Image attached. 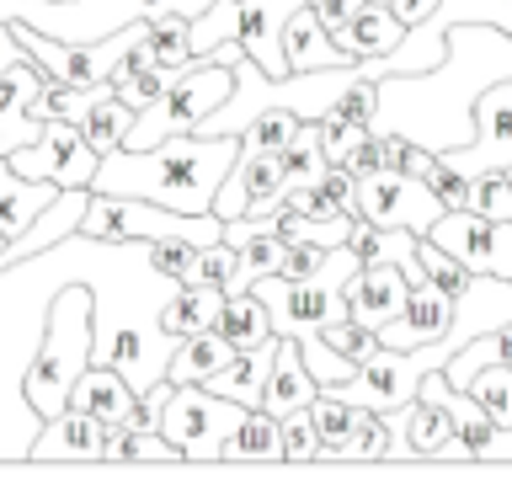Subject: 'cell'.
I'll return each instance as SVG.
<instances>
[{"instance_id": "5bb4252c", "label": "cell", "mask_w": 512, "mask_h": 496, "mask_svg": "<svg viewBox=\"0 0 512 496\" xmlns=\"http://www.w3.org/2000/svg\"><path fill=\"white\" fill-rule=\"evenodd\" d=\"M70 406H80V411H91V416H102L107 427H139V432H150V427H160L155 422V411L144 406V395L128 384L112 363H91L86 374L75 379V390H70Z\"/></svg>"}, {"instance_id": "d590c367", "label": "cell", "mask_w": 512, "mask_h": 496, "mask_svg": "<svg viewBox=\"0 0 512 496\" xmlns=\"http://www.w3.org/2000/svg\"><path fill=\"white\" fill-rule=\"evenodd\" d=\"M470 208L486 219H512V176L507 171L470 176Z\"/></svg>"}, {"instance_id": "ee69618b", "label": "cell", "mask_w": 512, "mask_h": 496, "mask_svg": "<svg viewBox=\"0 0 512 496\" xmlns=\"http://www.w3.org/2000/svg\"><path fill=\"white\" fill-rule=\"evenodd\" d=\"M326 246H315V240H288V256H283V272L278 278H310V272H320V262H326Z\"/></svg>"}, {"instance_id": "e575fe53", "label": "cell", "mask_w": 512, "mask_h": 496, "mask_svg": "<svg viewBox=\"0 0 512 496\" xmlns=\"http://www.w3.org/2000/svg\"><path fill=\"white\" fill-rule=\"evenodd\" d=\"M235 272H240V251L230 246V240H208V246L198 251V262H192V272H187V283H214V288L230 294Z\"/></svg>"}, {"instance_id": "f546056e", "label": "cell", "mask_w": 512, "mask_h": 496, "mask_svg": "<svg viewBox=\"0 0 512 496\" xmlns=\"http://www.w3.org/2000/svg\"><path fill=\"white\" fill-rule=\"evenodd\" d=\"M134 118H139V112L107 86L102 96H96V107L86 112V123H80V128H86V139L107 155V150H123V144H128V128H134Z\"/></svg>"}, {"instance_id": "7dc6e473", "label": "cell", "mask_w": 512, "mask_h": 496, "mask_svg": "<svg viewBox=\"0 0 512 496\" xmlns=\"http://www.w3.org/2000/svg\"><path fill=\"white\" fill-rule=\"evenodd\" d=\"M16 59H27V48H22V38H16V27L0 16V70H11Z\"/></svg>"}, {"instance_id": "8992f818", "label": "cell", "mask_w": 512, "mask_h": 496, "mask_svg": "<svg viewBox=\"0 0 512 496\" xmlns=\"http://www.w3.org/2000/svg\"><path fill=\"white\" fill-rule=\"evenodd\" d=\"M230 86H235V70L224 59H214V54L192 59L187 70L176 75V86L134 118V128H128V150H150V144L171 139V134H192V128L230 96Z\"/></svg>"}, {"instance_id": "7c38bea8", "label": "cell", "mask_w": 512, "mask_h": 496, "mask_svg": "<svg viewBox=\"0 0 512 496\" xmlns=\"http://www.w3.org/2000/svg\"><path fill=\"white\" fill-rule=\"evenodd\" d=\"M283 150H251V144H240L230 176H224L219 198H214V214L219 219H240V214H278L283 208Z\"/></svg>"}, {"instance_id": "cb8c5ba5", "label": "cell", "mask_w": 512, "mask_h": 496, "mask_svg": "<svg viewBox=\"0 0 512 496\" xmlns=\"http://www.w3.org/2000/svg\"><path fill=\"white\" fill-rule=\"evenodd\" d=\"M59 192H64L59 182H32V176H22L0 155V224H6V235H27Z\"/></svg>"}, {"instance_id": "ba28073f", "label": "cell", "mask_w": 512, "mask_h": 496, "mask_svg": "<svg viewBox=\"0 0 512 496\" xmlns=\"http://www.w3.org/2000/svg\"><path fill=\"white\" fill-rule=\"evenodd\" d=\"M251 406H240L230 395H214L208 384H176L171 400L160 406V432L182 448V459H219L224 438L240 427V416Z\"/></svg>"}, {"instance_id": "8fae6325", "label": "cell", "mask_w": 512, "mask_h": 496, "mask_svg": "<svg viewBox=\"0 0 512 496\" xmlns=\"http://www.w3.org/2000/svg\"><path fill=\"white\" fill-rule=\"evenodd\" d=\"M448 256H459L470 272H491V278H512V219H486L475 208H448V214L427 230Z\"/></svg>"}, {"instance_id": "3957f363", "label": "cell", "mask_w": 512, "mask_h": 496, "mask_svg": "<svg viewBox=\"0 0 512 496\" xmlns=\"http://www.w3.org/2000/svg\"><path fill=\"white\" fill-rule=\"evenodd\" d=\"M240 155V134H171L150 150H107L96 166V192L150 198L176 214H214V198Z\"/></svg>"}, {"instance_id": "f1b7e54d", "label": "cell", "mask_w": 512, "mask_h": 496, "mask_svg": "<svg viewBox=\"0 0 512 496\" xmlns=\"http://www.w3.org/2000/svg\"><path fill=\"white\" fill-rule=\"evenodd\" d=\"M219 459H283V422L262 406H251L240 416V427L224 438Z\"/></svg>"}, {"instance_id": "7a4b0ae2", "label": "cell", "mask_w": 512, "mask_h": 496, "mask_svg": "<svg viewBox=\"0 0 512 496\" xmlns=\"http://www.w3.org/2000/svg\"><path fill=\"white\" fill-rule=\"evenodd\" d=\"M96 235H64L54 246L0 267V459H32L43 432L38 406L27 400V368L38 363L48 304L70 278H86Z\"/></svg>"}, {"instance_id": "836d02e7", "label": "cell", "mask_w": 512, "mask_h": 496, "mask_svg": "<svg viewBox=\"0 0 512 496\" xmlns=\"http://www.w3.org/2000/svg\"><path fill=\"white\" fill-rule=\"evenodd\" d=\"M470 395L491 411L496 427H512V363H486L470 379Z\"/></svg>"}, {"instance_id": "7bdbcfd3", "label": "cell", "mask_w": 512, "mask_h": 496, "mask_svg": "<svg viewBox=\"0 0 512 496\" xmlns=\"http://www.w3.org/2000/svg\"><path fill=\"white\" fill-rule=\"evenodd\" d=\"M326 342H336L352 363H368V358H374V352L384 347V336H379L374 326H363V320H347V326L326 331Z\"/></svg>"}, {"instance_id": "2e32d148", "label": "cell", "mask_w": 512, "mask_h": 496, "mask_svg": "<svg viewBox=\"0 0 512 496\" xmlns=\"http://www.w3.org/2000/svg\"><path fill=\"white\" fill-rule=\"evenodd\" d=\"M299 6H310V0H240V48H246L267 75H288L283 27L294 22Z\"/></svg>"}, {"instance_id": "4fadbf2b", "label": "cell", "mask_w": 512, "mask_h": 496, "mask_svg": "<svg viewBox=\"0 0 512 496\" xmlns=\"http://www.w3.org/2000/svg\"><path fill=\"white\" fill-rule=\"evenodd\" d=\"M438 160L464 176L512 171V80H496L475 102V139L459 144V150H443Z\"/></svg>"}, {"instance_id": "6da1fadb", "label": "cell", "mask_w": 512, "mask_h": 496, "mask_svg": "<svg viewBox=\"0 0 512 496\" xmlns=\"http://www.w3.org/2000/svg\"><path fill=\"white\" fill-rule=\"evenodd\" d=\"M496 80H512V38L486 22L448 27V54L422 75H379V123L432 155L475 139V102Z\"/></svg>"}, {"instance_id": "ac0fdd59", "label": "cell", "mask_w": 512, "mask_h": 496, "mask_svg": "<svg viewBox=\"0 0 512 496\" xmlns=\"http://www.w3.org/2000/svg\"><path fill=\"white\" fill-rule=\"evenodd\" d=\"M107 443V422L80 406H64L59 416H48L38 443H32V459H102Z\"/></svg>"}, {"instance_id": "484cf974", "label": "cell", "mask_w": 512, "mask_h": 496, "mask_svg": "<svg viewBox=\"0 0 512 496\" xmlns=\"http://www.w3.org/2000/svg\"><path fill=\"white\" fill-rule=\"evenodd\" d=\"M230 358H235V342H230L224 331L182 336V342H176V352H171L166 379H171V384H208V379H214Z\"/></svg>"}, {"instance_id": "52a82bcc", "label": "cell", "mask_w": 512, "mask_h": 496, "mask_svg": "<svg viewBox=\"0 0 512 496\" xmlns=\"http://www.w3.org/2000/svg\"><path fill=\"white\" fill-rule=\"evenodd\" d=\"M459 22H486V27H502L512 38V0H438L432 16L406 27L400 48H390V54L379 59V75H422L432 64H443L448 27H459Z\"/></svg>"}, {"instance_id": "f6af8a7d", "label": "cell", "mask_w": 512, "mask_h": 496, "mask_svg": "<svg viewBox=\"0 0 512 496\" xmlns=\"http://www.w3.org/2000/svg\"><path fill=\"white\" fill-rule=\"evenodd\" d=\"M427 182H432V192H438L448 208H470V176H464V171H454V166H443V160H438V171H432Z\"/></svg>"}, {"instance_id": "5b68a950", "label": "cell", "mask_w": 512, "mask_h": 496, "mask_svg": "<svg viewBox=\"0 0 512 496\" xmlns=\"http://www.w3.org/2000/svg\"><path fill=\"white\" fill-rule=\"evenodd\" d=\"M80 235H96V240H198V246H208V240H224V219L219 214H176L166 203L91 187Z\"/></svg>"}, {"instance_id": "681fc988", "label": "cell", "mask_w": 512, "mask_h": 496, "mask_svg": "<svg viewBox=\"0 0 512 496\" xmlns=\"http://www.w3.org/2000/svg\"><path fill=\"white\" fill-rule=\"evenodd\" d=\"M507 176H512V171H507Z\"/></svg>"}, {"instance_id": "bcb514c9", "label": "cell", "mask_w": 512, "mask_h": 496, "mask_svg": "<svg viewBox=\"0 0 512 496\" xmlns=\"http://www.w3.org/2000/svg\"><path fill=\"white\" fill-rule=\"evenodd\" d=\"M310 6L320 11V22H326V27L336 32V27H347L352 16H358V11L368 6V0H310Z\"/></svg>"}, {"instance_id": "ffe728a7", "label": "cell", "mask_w": 512, "mask_h": 496, "mask_svg": "<svg viewBox=\"0 0 512 496\" xmlns=\"http://www.w3.org/2000/svg\"><path fill=\"white\" fill-rule=\"evenodd\" d=\"M283 54H288V70H331V64H352V54L331 38V27L320 22L315 6H299L294 22L283 27Z\"/></svg>"}, {"instance_id": "e0dca14e", "label": "cell", "mask_w": 512, "mask_h": 496, "mask_svg": "<svg viewBox=\"0 0 512 496\" xmlns=\"http://www.w3.org/2000/svg\"><path fill=\"white\" fill-rule=\"evenodd\" d=\"M454 310H459V299L443 294L438 283H411L400 320H390L379 336H384V347H422V342H438V336L454 326Z\"/></svg>"}, {"instance_id": "ab89813d", "label": "cell", "mask_w": 512, "mask_h": 496, "mask_svg": "<svg viewBox=\"0 0 512 496\" xmlns=\"http://www.w3.org/2000/svg\"><path fill=\"white\" fill-rule=\"evenodd\" d=\"M283 459H320V427L310 406L283 416Z\"/></svg>"}, {"instance_id": "d6a6232c", "label": "cell", "mask_w": 512, "mask_h": 496, "mask_svg": "<svg viewBox=\"0 0 512 496\" xmlns=\"http://www.w3.org/2000/svg\"><path fill=\"white\" fill-rule=\"evenodd\" d=\"M230 38H240V0H214L203 16H192V59H208Z\"/></svg>"}, {"instance_id": "44dd1931", "label": "cell", "mask_w": 512, "mask_h": 496, "mask_svg": "<svg viewBox=\"0 0 512 496\" xmlns=\"http://www.w3.org/2000/svg\"><path fill=\"white\" fill-rule=\"evenodd\" d=\"M315 395H320V379L310 374V363H304V352H299L294 336H283L278 363H272V379H267V395H262V411H272L283 422L288 411L315 406Z\"/></svg>"}, {"instance_id": "d6986e66", "label": "cell", "mask_w": 512, "mask_h": 496, "mask_svg": "<svg viewBox=\"0 0 512 496\" xmlns=\"http://www.w3.org/2000/svg\"><path fill=\"white\" fill-rule=\"evenodd\" d=\"M406 294H411V283L395 262H368L358 272V283H352V320L384 331L390 320H400V310H406Z\"/></svg>"}, {"instance_id": "30bf717a", "label": "cell", "mask_w": 512, "mask_h": 496, "mask_svg": "<svg viewBox=\"0 0 512 496\" xmlns=\"http://www.w3.org/2000/svg\"><path fill=\"white\" fill-rule=\"evenodd\" d=\"M22 176L32 182H59V187H91L96 166H102V150L86 139V128L70 118H48L38 144H22V150L6 155Z\"/></svg>"}, {"instance_id": "277c9868", "label": "cell", "mask_w": 512, "mask_h": 496, "mask_svg": "<svg viewBox=\"0 0 512 496\" xmlns=\"http://www.w3.org/2000/svg\"><path fill=\"white\" fill-rule=\"evenodd\" d=\"M96 363V294L86 278H70L48 304V331L38 347V363L27 368V400L38 416H59L70 406L75 379Z\"/></svg>"}, {"instance_id": "f35d334b", "label": "cell", "mask_w": 512, "mask_h": 496, "mask_svg": "<svg viewBox=\"0 0 512 496\" xmlns=\"http://www.w3.org/2000/svg\"><path fill=\"white\" fill-rule=\"evenodd\" d=\"M347 459H390V411H368L358 422V438H352Z\"/></svg>"}, {"instance_id": "8d00e7d4", "label": "cell", "mask_w": 512, "mask_h": 496, "mask_svg": "<svg viewBox=\"0 0 512 496\" xmlns=\"http://www.w3.org/2000/svg\"><path fill=\"white\" fill-rule=\"evenodd\" d=\"M299 123L304 118H294V112H262V118L240 134V144H251V150H288V144L299 139Z\"/></svg>"}, {"instance_id": "74e56055", "label": "cell", "mask_w": 512, "mask_h": 496, "mask_svg": "<svg viewBox=\"0 0 512 496\" xmlns=\"http://www.w3.org/2000/svg\"><path fill=\"white\" fill-rule=\"evenodd\" d=\"M368 134H374V128L342 118L336 107L326 112V118H320V150H326V160H347L352 150H358V144H368Z\"/></svg>"}, {"instance_id": "c3c4849f", "label": "cell", "mask_w": 512, "mask_h": 496, "mask_svg": "<svg viewBox=\"0 0 512 496\" xmlns=\"http://www.w3.org/2000/svg\"><path fill=\"white\" fill-rule=\"evenodd\" d=\"M432 6H438V0H390V11H395L406 27H416L422 16H432Z\"/></svg>"}, {"instance_id": "9c48e42d", "label": "cell", "mask_w": 512, "mask_h": 496, "mask_svg": "<svg viewBox=\"0 0 512 496\" xmlns=\"http://www.w3.org/2000/svg\"><path fill=\"white\" fill-rule=\"evenodd\" d=\"M352 214H358V219H374V224H384V230H416V235H427L432 224L448 214V203L432 192L427 176H406V171L384 166V171L358 176Z\"/></svg>"}, {"instance_id": "1f68e13d", "label": "cell", "mask_w": 512, "mask_h": 496, "mask_svg": "<svg viewBox=\"0 0 512 496\" xmlns=\"http://www.w3.org/2000/svg\"><path fill=\"white\" fill-rule=\"evenodd\" d=\"M176 75H182V70H166V64H139V70H128V64H123V70L112 75V91H118L134 112H144L150 102H160V96L176 86Z\"/></svg>"}, {"instance_id": "4316f807", "label": "cell", "mask_w": 512, "mask_h": 496, "mask_svg": "<svg viewBox=\"0 0 512 496\" xmlns=\"http://www.w3.org/2000/svg\"><path fill=\"white\" fill-rule=\"evenodd\" d=\"M219 331L235 342V352H246V347H262L267 336H278V331H272V315H267V304L256 299V288H235V294H224Z\"/></svg>"}, {"instance_id": "d4e9b609", "label": "cell", "mask_w": 512, "mask_h": 496, "mask_svg": "<svg viewBox=\"0 0 512 496\" xmlns=\"http://www.w3.org/2000/svg\"><path fill=\"white\" fill-rule=\"evenodd\" d=\"M219 310H224V288H214V283H182L171 294V304L160 310V326L182 342V336H198V331H219Z\"/></svg>"}, {"instance_id": "60d3db41", "label": "cell", "mask_w": 512, "mask_h": 496, "mask_svg": "<svg viewBox=\"0 0 512 496\" xmlns=\"http://www.w3.org/2000/svg\"><path fill=\"white\" fill-rule=\"evenodd\" d=\"M336 112L352 123H363V128H374L379 123V80L374 75H363V80H352V86L342 91V102H336Z\"/></svg>"}, {"instance_id": "4dcf8cb0", "label": "cell", "mask_w": 512, "mask_h": 496, "mask_svg": "<svg viewBox=\"0 0 512 496\" xmlns=\"http://www.w3.org/2000/svg\"><path fill=\"white\" fill-rule=\"evenodd\" d=\"M299 352H304V363H310V374L320 379V390H342V384H352L358 368H363V363H352L336 342H326V331L299 336Z\"/></svg>"}, {"instance_id": "603a6c76", "label": "cell", "mask_w": 512, "mask_h": 496, "mask_svg": "<svg viewBox=\"0 0 512 496\" xmlns=\"http://www.w3.org/2000/svg\"><path fill=\"white\" fill-rule=\"evenodd\" d=\"M331 38L342 43L352 59H384L390 48H400V38H406V22L390 11V0H368L347 27L331 32Z\"/></svg>"}, {"instance_id": "83f0119b", "label": "cell", "mask_w": 512, "mask_h": 496, "mask_svg": "<svg viewBox=\"0 0 512 496\" xmlns=\"http://www.w3.org/2000/svg\"><path fill=\"white\" fill-rule=\"evenodd\" d=\"M310 416H315V427H320V459H347L352 438H358V422H363V406H347L342 395L320 390Z\"/></svg>"}, {"instance_id": "9a60e30c", "label": "cell", "mask_w": 512, "mask_h": 496, "mask_svg": "<svg viewBox=\"0 0 512 496\" xmlns=\"http://www.w3.org/2000/svg\"><path fill=\"white\" fill-rule=\"evenodd\" d=\"M48 86L38 59H16L11 70H0V155L22 150V144L43 139V118H32V96Z\"/></svg>"}, {"instance_id": "b9f144b4", "label": "cell", "mask_w": 512, "mask_h": 496, "mask_svg": "<svg viewBox=\"0 0 512 496\" xmlns=\"http://www.w3.org/2000/svg\"><path fill=\"white\" fill-rule=\"evenodd\" d=\"M198 240H155L150 246V262L166 272V278H176V283H187V272H192V262H198Z\"/></svg>"}, {"instance_id": "7402d4cb", "label": "cell", "mask_w": 512, "mask_h": 496, "mask_svg": "<svg viewBox=\"0 0 512 496\" xmlns=\"http://www.w3.org/2000/svg\"><path fill=\"white\" fill-rule=\"evenodd\" d=\"M278 347H283V336H267L262 347L235 352V358L224 363L214 379H208V390H214V395H230V400H240V406H262L267 379H272V363H278Z\"/></svg>"}]
</instances>
